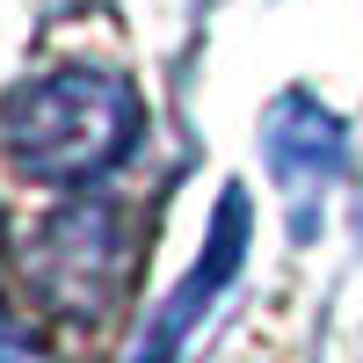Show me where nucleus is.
Wrapping results in <instances>:
<instances>
[{"mask_svg":"<svg viewBox=\"0 0 363 363\" xmlns=\"http://www.w3.org/2000/svg\"><path fill=\"white\" fill-rule=\"evenodd\" d=\"M138 131H145L138 95L87 66L29 80L0 109V145L29 182H95L131 153Z\"/></svg>","mask_w":363,"mask_h":363,"instance_id":"nucleus-1","label":"nucleus"},{"mask_svg":"<svg viewBox=\"0 0 363 363\" xmlns=\"http://www.w3.org/2000/svg\"><path fill=\"white\" fill-rule=\"evenodd\" d=\"M262 153H269V174H277V189L291 203V233L306 240L327 189H335L342 174V124L335 109H320L313 95H277L269 102V124H262Z\"/></svg>","mask_w":363,"mask_h":363,"instance_id":"nucleus-2","label":"nucleus"},{"mask_svg":"<svg viewBox=\"0 0 363 363\" xmlns=\"http://www.w3.org/2000/svg\"><path fill=\"white\" fill-rule=\"evenodd\" d=\"M109 269H116V211L109 203H66L58 218L44 225L37 240V284L58 313H73L87 320L102 306V291H109Z\"/></svg>","mask_w":363,"mask_h":363,"instance_id":"nucleus-3","label":"nucleus"},{"mask_svg":"<svg viewBox=\"0 0 363 363\" xmlns=\"http://www.w3.org/2000/svg\"><path fill=\"white\" fill-rule=\"evenodd\" d=\"M0 363H51V356L29 342V335H0Z\"/></svg>","mask_w":363,"mask_h":363,"instance_id":"nucleus-4","label":"nucleus"}]
</instances>
